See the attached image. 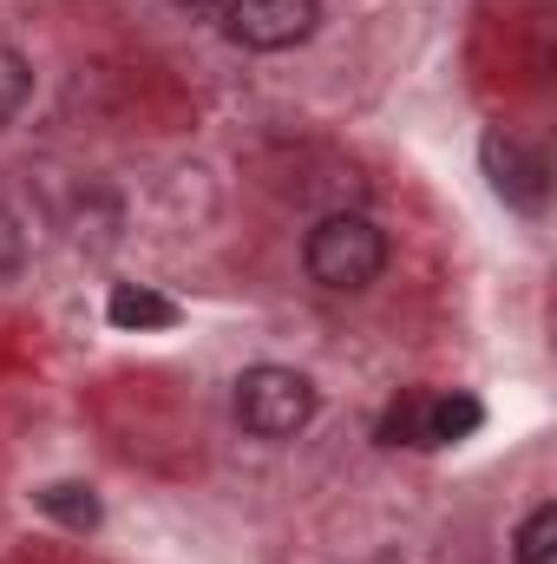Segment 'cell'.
<instances>
[{"label": "cell", "mask_w": 557, "mask_h": 564, "mask_svg": "<svg viewBox=\"0 0 557 564\" xmlns=\"http://www.w3.org/2000/svg\"><path fill=\"white\" fill-rule=\"evenodd\" d=\"M485 171H492V191L518 210H545L551 197V164L532 151V144L505 139V132H485Z\"/></svg>", "instance_id": "5b68a950"}, {"label": "cell", "mask_w": 557, "mask_h": 564, "mask_svg": "<svg viewBox=\"0 0 557 564\" xmlns=\"http://www.w3.org/2000/svg\"><path fill=\"white\" fill-rule=\"evenodd\" d=\"M302 270L321 282V289H335V295H354V289H368V282L387 270V237H381L374 217L335 210V217H321V224L308 230Z\"/></svg>", "instance_id": "6da1fadb"}, {"label": "cell", "mask_w": 557, "mask_h": 564, "mask_svg": "<svg viewBox=\"0 0 557 564\" xmlns=\"http://www.w3.org/2000/svg\"><path fill=\"white\" fill-rule=\"evenodd\" d=\"M33 506H40L46 519H59L66 532H92V525H99V492L79 486V479H59V486L33 492Z\"/></svg>", "instance_id": "52a82bcc"}, {"label": "cell", "mask_w": 557, "mask_h": 564, "mask_svg": "<svg viewBox=\"0 0 557 564\" xmlns=\"http://www.w3.org/2000/svg\"><path fill=\"white\" fill-rule=\"evenodd\" d=\"M315 408H321L315 381L295 375V368H276V361H263V368H250L237 381V421L250 426L256 440H295L302 426L315 421Z\"/></svg>", "instance_id": "7a4b0ae2"}, {"label": "cell", "mask_w": 557, "mask_h": 564, "mask_svg": "<svg viewBox=\"0 0 557 564\" xmlns=\"http://www.w3.org/2000/svg\"><path fill=\"white\" fill-rule=\"evenodd\" d=\"M20 270H26V230H20V224L0 210V282L20 276Z\"/></svg>", "instance_id": "30bf717a"}, {"label": "cell", "mask_w": 557, "mask_h": 564, "mask_svg": "<svg viewBox=\"0 0 557 564\" xmlns=\"http://www.w3.org/2000/svg\"><path fill=\"white\" fill-rule=\"evenodd\" d=\"M512 558L518 564H557V506H532L525 512V525H518V539H512Z\"/></svg>", "instance_id": "ba28073f"}, {"label": "cell", "mask_w": 557, "mask_h": 564, "mask_svg": "<svg viewBox=\"0 0 557 564\" xmlns=\"http://www.w3.org/2000/svg\"><path fill=\"white\" fill-rule=\"evenodd\" d=\"M321 26V0H223V33L250 53H288Z\"/></svg>", "instance_id": "277c9868"}, {"label": "cell", "mask_w": 557, "mask_h": 564, "mask_svg": "<svg viewBox=\"0 0 557 564\" xmlns=\"http://www.w3.org/2000/svg\"><path fill=\"white\" fill-rule=\"evenodd\" d=\"M177 7H223V0H177Z\"/></svg>", "instance_id": "8fae6325"}, {"label": "cell", "mask_w": 557, "mask_h": 564, "mask_svg": "<svg viewBox=\"0 0 557 564\" xmlns=\"http://www.w3.org/2000/svg\"><path fill=\"white\" fill-rule=\"evenodd\" d=\"M485 426L479 394H401L387 414H381V440L387 446H459Z\"/></svg>", "instance_id": "3957f363"}, {"label": "cell", "mask_w": 557, "mask_h": 564, "mask_svg": "<svg viewBox=\"0 0 557 564\" xmlns=\"http://www.w3.org/2000/svg\"><path fill=\"white\" fill-rule=\"evenodd\" d=\"M106 322H112V328H125V335H164V328H177V302H171L164 289L119 282V289L106 295Z\"/></svg>", "instance_id": "8992f818"}, {"label": "cell", "mask_w": 557, "mask_h": 564, "mask_svg": "<svg viewBox=\"0 0 557 564\" xmlns=\"http://www.w3.org/2000/svg\"><path fill=\"white\" fill-rule=\"evenodd\" d=\"M26 93H33V66H26L13 46H0V126L26 106Z\"/></svg>", "instance_id": "9c48e42d"}]
</instances>
